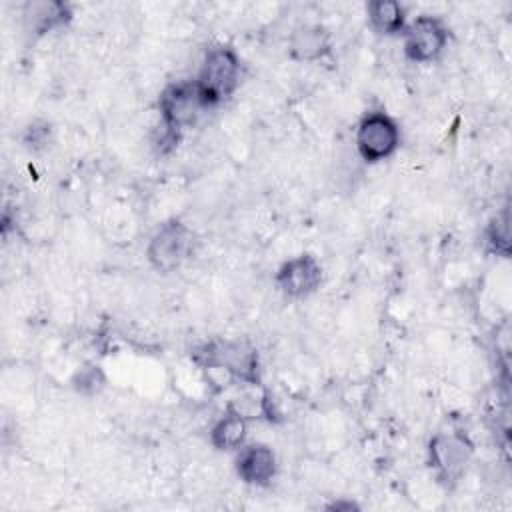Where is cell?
<instances>
[{"instance_id":"cell-15","label":"cell","mask_w":512,"mask_h":512,"mask_svg":"<svg viewBox=\"0 0 512 512\" xmlns=\"http://www.w3.org/2000/svg\"><path fill=\"white\" fill-rule=\"evenodd\" d=\"M486 244L494 254H508V220L506 214L502 218H494L486 232Z\"/></svg>"},{"instance_id":"cell-16","label":"cell","mask_w":512,"mask_h":512,"mask_svg":"<svg viewBox=\"0 0 512 512\" xmlns=\"http://www.w3.org/2000/svg\"><path fill=\"white\" fill-rule=\"evenodd\" d=\"M50 140V124L48 122H32L24 132V146L30 150H40Z\"/></svg>"},{"instance_id":"cell-7","label":"cell","mask_w":512,"mask_h":512,"mask_svg":"<svg viewBox=\"0 0 512 512\" xmlns=\"http://www.w3.org/2000/svg\"><path fill=\"white\" fill-rule=\"evenodd\" d=\"M470 458L472 444L460 432H440L428 442V464L440 482L458 480Z\"/></svg>"},{"instance_id":"cell-13","label":"cell","mask_w":512,"mask_h":512,"mask_svg":"<svg viewBox=\"0 0 512 512\" xmlns=\"http://www.w3.org/2000/svg\"><path fill=\"white\" fill-rule=\"evenodd\" d=\"M366 16L368 24L374 32L382 36H396L402 34L408 18L404 4L396 0H372L366 4Z\"/></svg>"},{"instance_id":"cell-3","label":"cell","mask_w":512,"mask_h":512,"mask_svg":"<svg viewBox=\"0 0 512 512\" xmlns=\"http://www.w3.org/2000/svg\"><path fill=\"white\" fill-rule=\"evenodd\" d=\"M192 248V228L178 218H170L162 222L150 236L146 244V260L156 272L170 274L192 256Z\"/></svg>"},{"instance_id":"cell-2","label":"cell","mask_w":512,"mask_h":512,"mask_svg":"<svg viewBox=\"0 0 512 512\" xmlns=\"http://www.w3.org/2000/svg\"><path fill=\"white\" fill-rule=\"evenodd\" d=\"M192 362L198 368L218 364L226 368L238 384L260 386L258 350L248 340H208L192 350Z\"/></svg>"},{"instance_id":"cell-10","label":"cell","mask_w":512,"mask_h":512,"mask_svg":"<svg viewBox=\"0 0 512 512\" xmlns=\"http://www.w3.org/2000/svg\"><path fill=\"white\" fill-rule=\"evenodd\" d=\"M332 52V36L328 28L316 22L296 26L288 36V56L294 62H318Z\"/></svg>"},{"instance_id":"cell-14","label":"cell","mask_w":512,"mask_h":512,"mask_svg":"<svg viewBox=\"0 0 512 512\" xmlns=\"http://www.w3.org/2000/svg\"><path fill=\"white\" fill-rule=\"evenodd\" d=\"M104 382L106 380H104V374H102L100 366H94V364L80 368L76 372L74 380H72L74 388L78 392H82V394H96V392H100L104 388Z\"/></svg>"},{"instance_id":"cell-12","label":"cell","mask_w":512,"mask_h":512,"mask_svg":"<svg viewBox=\"0 0 512 512\" xmlns=\"http://www.w3.org/2000/svg\"><path fill=\"white\" fill-rule=\"evenodd\" d=\"M248 424H250V420L246 416H242L226 406L224 414L210 428V444L218 452L240 450L248 436Z\"/></svg>"},{"instance_id":"cell-17","label":"cell","mask_w":512,"mask_h":512,"mask_svg":"<svg viewBox=\"0 0 512 512\" xmlns=\"http://www.w3.org/2000/svg\"><path fill=\"white\" fill-rule=\"evenodd\" d=\"M330 510H352V508H358L354 502H334L328 506Z\"/></svg>"},{"instance_id":"cell-4","label":"cell","mask_w":512,"mask_h":512,"mask_svg":"<svg viewBox=\"0 0 512 512\" xmlns=\"http://www.w3.org/2000/svg\"><path fill=\"white\" fill-rule=\"evenodd\" d=\"M208 110L196 90L194 80H176L170 82L158 98L160 112V128L176 138H180L182 130L196 124L200 114Z\"/></svg>"},{"instance_id":"cell-9","label":"cell","mask_w":512,"mask_h":512,"mask_svg":"<svg viewBox=\"0 0 512 512\" xmlns=\"http://www.w3.org/2000/svg\"><path fill=\"white\" fill-rule=\"evenodd\" d=\"M278 472L276 454L262 442L244 444L236 454V474L248 486L264 488L272 484Z\"/></svg>"},{"instance_id":"cell-11","label":"cell","mask_w":512,"mask_h":512,"mask_svg":"<svg viewBox=\"0 0 512 512\" xmlns=\"http://www.w3.org/2000/svg\"><path fill=\"white\" fill-rule=\"evenodd\" d=\"M24 26L34 36H44L64 28L72 20V8L66 2H28L22 10Z\"/></svg>"},{"instance_id":"cell-1","label":"cell","mask_w":512,"mask_h":512,"mask_svg":"<svg viewBox=\"0 0 512 512\" xmlns=\"http://www.w3.org/2000/svg\"><path fill=\"white\" fill-rule=\"evenodd\" d=\"M242 80V60L232 46L218 44L204 54L194 78L196 90L206 108L226 102Z\"/></svg>"},{"instance_id":"cell-5","label":"cell","mask_w":512,"mask_h":512,"mask_svg":"<svg viewBox=\"0 0 512 512\" xmlns=\"http://www.w3.org/2000/svg\"><path fill=\"white\" fill-rule=\"evenodd\" d=\"M354 142L358 156L368 164H376L388 160L400 148L402 132L388 112L372 110L358 122Z\"/></svg>"},{"instance_id":"cell-6","label":"cell","mask_w":512,"mask_h":512,"mask_svg":"<svg viewBox=\"0 0 512 512\" xmlns=\"http://www.w3.org/2000/svg\"><path fill=\"white\" fill-rule=\"evenodd\" d=\"M404 56L414 64L434 62L448 46V26L442 18L422 14L404 28Z\"/></svg>"},{"instance_id":"cell-8","label":"cell","mask_w":512,"mask_h":512,"mask_svg":"<svg viewBox=\"0 0 512 512\" xmlns=\"http://www.w3.org/2000/svg\"><path fill=\"white\" fill-rule=\"evenodd\" d=\"M322 266L312 254H298L286 260L274 276L276 288L286 298H306L322 284Z\"/></svg>"}]
</instances>
